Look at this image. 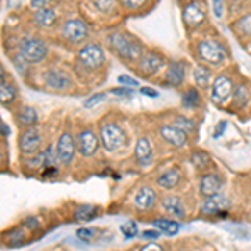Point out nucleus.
Masks as SVG:
<instances>
[{
  "instance_id": "nucleus-1",
  "label": "nucleus",
  "mask_w": 251,
  "mask_h": 251,
  "mask_svg": "<svg viewBox=\"0 0 251 251\" xmlns=\"http://www.w3.org/2000/svg\"><path fill=\"white\" fill-rule=\"evenodd\" d=\"M107 46L121 59L134 62L143 57V44L127 32H112L107 35Z\"/></svg>"
},
{
  "instance_id": "nucleus-2",
  "label": "nucleus",
  "mask_w": 251,
  "mask_h": 251,
  "mask_svg": "<svg viewBox=\"0 0 251 251\" xmlns=\"http://www.w3.org/2000/svg\"><path fill=\"white\" fill-rule=\"evenodd\" d=\"M126 139H127V136L119 124L107 123L100 127V143L107 152H117L119 149H123Z\"/></svg>"
},
{
  "instance_id": "nucleus-3",
  "label": "nucleus",
  "mask_w": 251,
  "mask_h": 251,
  "mask_svg": "<svg viewBox=\"0 0 251 251\" xmlns=\"http://www.w3.org/2000/svg\"><path fill=\"white\" fill-rule=\"evenodd\" d=\"M198 55L201 57V60L211 64V66H220L228 57V52H226L225 46L218 40L204 39L198 44Z\"/></svg>"
},
{
  "instance_id": "nucleus-4",
  "label": "nucleus",
  "mask_w": 251,
  "mask_h": 251,
  "mask_svg": "<svg viewBox=\"0 0 251 251\" xmlns=\"http://www.w3.org/2000/svg\"><path fill=\"white\" fill-rule=\"evenodd\" d=\"M20 54L24 55L30 64H39L47 57L49 49L46 46L44 40H40L37 37H24L19 44Z\"/></svg>"
},
{
  "instance_id": "nucleus-5",
  "label": "nucleus",
  "mask_w": 251,
  "mask_h": 251,
  "mask_svg": "<svg viewBox=\"0 0 251 251\" xmlns=\"http://www.w3.org/2000/svg\"><path fill=\"white\" fill-rule=\"evenodd\" d=\"M79 62L87 71H97L106 62L104 49L99 44H87V46H84L79 50Z\"/></svg>"
},
{
  "instance_id": "nucleus-6",
  "label": "nucleus",
  "mask_w": 251,
  "mask_h": 251,
  "mask_svg": "<svg viewBox=\"0 0 251 251\" xmlns=\"http://www.w3.org/2000/svg\"><path fill=\"white\" fill-rule=\"evenodd\" d=\"M60 35L69 44H80L89 37V27L84 20L80 19H71L60 29Z\"/></svg>"
},
{
  "instance_id": "nucleus-7",
  "label": "nucleus",
  "mask_w": 251,
  "mask_h": 251,
  "mask_svg": "<svg viewBox=\"0 0 251 251\" xmlns=\"http://www.w3.org/2000/svg\"><path fill=\"white\" fill-rule=\"evenodd\" d=\"M40 144H42V136L35 126L25 127L19 137V149L24 156H35L39 154Z\"/></svg>"
},
{
  "instance_id": "nucleus-8",
  "label": "nucleus",
  "mask_w": 251,
  "mask_h": 251,
  "mask_svg": "<svg viewBox=\"0 0 251 251\" xmlns=\"http://www.w3.org/2000/svg\"><path fill=\"white\" fill-rule=\"evenodd\" d=\"M75 152H77V144H75L74 137H72L69 132H64L60 134L57 146H55V154H57V161L62 166H69L72 164L75 157Z\"/></svg>"
},
{
  "instance_id": "nucleus-9",
  "label": "nucleus",
  "mask_w": 251,
  "mask_h": 251,
  "mask_svg": "<svg viewBox=\"0 0 251 251\" xmlns=\"http://www.w3.org/2000/svg\"><path fill=\"white\" fill-rule=\"evenodd\" d=\"M75 144H77V152L84 157L94 156L99 149V139L92 129H82L75 137Z\"/></svg>"
},
{
  "instance_id": "nucleus-10",
  "label": "nucleus",
  "mask_w": 251,
  "mask_h": 251,
  "mask_svg": "<svg viewBox=\"0 0 251 251\" xmlns=\"http://www.w3.org/2000/svg\"><path fill=\"white\" fill-rule=\"evenodd\" d=\"M231 96H233V80L225 74L218 75L211 86V99L216 104H226Z\"/></svg>"
},
{
  "instance_id": "nucleus-11",
  "label": "nucleus",
  "mask_w": 251,
  "mask_h": 251,
  "mask_svg": "<svg viewBox=\"0 0 251 251\" xmlns=\"http://www.w3.org/2000/svg\"><path fill=\"white\" fill-rule=\"evenodd\" d=\"M161 137L173 148H184L188 144V132L177 126H161Z\"/></svg>"
},
{
  "instance_id": "nucleus-12",
  "label": "nucleus",
  "mask_w": 251,
  "mask_h": 251,
  "mask_svg": "<svg viewBox=\"0 0 251 251\" xmlns=\"http://www.w3.org/2000/svg\"><path fill=\"white\" fill-rule=\"evenodd\" d=\"M44 80H46V86L54 89V91H66L72 86L71 75L67 72L60 71V69H50V71L46 72L44 75Z\"/></svg>"
},
{
  "instance_id": "nucleus-13",
  "label": "nucleus",
  "mask_w": 251,
  "mask_h": 251,
  "mask_svg": "<svg viewBox=\"0 0 251 251\" xmlns=\"http://www.w3.org/2000/svg\"><path fill=\"white\" fill-rule=\"evenodd\" d=\"M228 206V200L225 196H221V194L206 198L204 203L201 204V214H204V216H225Z\"/></svg>"
},
{
  "instance_id": "nucleus-14",
  "label": "nucleus",
  "mask_w": 251,
  "mask_h": 251,
  "mask_svg": "<svg viewBox=\"0 0 251 251\" xmlns=\"http://www.w3.org/2000/svg\"><path fill=\"white\" fill-rule=\"evenodd\" d=\"M223 188V179L220 174L216 173H208L201 176L200 181V193L203 194L204 198H213L218 196Z\"/></svg>"
},
{
  "instance_id": "nucleus-15",
  "label": "nucleus",
  "mask_w": 251,
  "mask_h": 251,
  "mask_svg": "<svg viewBox=\"0 0 251 251\" xmlns=\"http://www.w3.org/2000/svg\"><path fill=\"white\" fill-rule=\"evenodd\" d=\"M164 66V57L161 54H157V52H148V54H144L143 57H141V64H139V72L146 77H149V75L156 74V72H159L161 69Z\"/></svg>"
},
{
  "instance_id": "nucleus-16",
  "label": "nucleus",
  "mask_w": 251,
  "mask_h": 251,
  "mask_svg": "<svg viewBox=\"0 0 251 251\" xmlns=\"http://www.w3.org/2000/svg\"><path fill=\"white\" fill-rule=\"evenodd\" d=\"M183 19L188 27H200L201 24L206 20V12L201 2H191L184 7L183 12Z\"/></svg>"
},
{
  "instance_id": "nucleus-17",
  "label": "nucleus",
  "mask_w": 251,
  "mask_h": 251,
  "mask_svg": "<svg viewBox=\"0 0 251 251\" xmlns=\"http://www.w3.org/2000/svg\"><path fill=\"white\" fill-rule=\"evenodd\" d=\"M161 206H163V209L169 216L176 218V220H184L186 218V208H184V203L181 201V198L168 194V196L163 198Z\"/></svg>"
},
{
  "instance_id": "nucleus-18",
  "label": "nucleus",
  "mask_w": 251,
  "mask_h": 251,
  "mask_svg": "<svg viewBox=\"0 0 251 251\" xmlns=\"http://www.w3.org/2000/svg\"><path fill=\"white\" fill-rule=\"evenodd\" d=\"M156 201H157V194L154 189L149 188V186H143L134 196V206L137 209H141V211L151 209L152 206L156 204Z\"/></svg>"
},
{
  "instance_id": "nucleus-19",
  "label": "nucleus",
  "mask_w": 251,
  "mask_h": 251,
  "mask_svg": "<svg viewBox=\"0 0 251 251\" xmlns=\"http://www.w3.org/2000/svg\"><path fill=\"white\" fill-rule=\"evenodd\" d=\"M184 62H179V60H171L168 64V69H166V75L164 80L173 87H179L184 80Z\"/></svg>"
},
{
  "instance_id": "nucleus-20",
  "label": "nucleus",
  "mask_w": 251,
  "mask_h": 251,
  "mask_svg": "<svg viewBox=\"0 0 251 251\" xmlns=\"http://www.w3.org/2000/svg\"><path fill=\"white\" fill-rule=\"evenodd\" d=\"M134 157L141 166H149L154 159V152H152L151 143L148 137H139L134 148Z\"/></svg>"
},
{
  "instance_id": "nucleus-21",
  "label": "nucleus",
  "mask_w": 251,
  "mask_h": 251,
  "mask_svg": "<svg viewBox=\"0 0 251 251\" xmlns=\"http://www.w3.org/2000/svg\"><path fill=\"white\" fill-rule=\"evenodd\" d=\"M181 177H183V174L177 168H169L166 169L164 173H161L159 176H157V186L163 189H174L177 184L181 183Z\"/></svg>"
},
{
  "instance_id": "nucleus-22",
  "label": "nucleus",
  "mask_w": 251,
  "mask_h": 251,
  "mask_svg": "<svg viewBox=\"0 0 251 251\" xmlns=\"http://www.w3.org/2000/svg\"><path fill=\"white\" fill-rule=\"evenodd\" d=\"M100 214V208L96 204H82L74 211V220L79 223H87L96 220Z\"/></svg>"
},
{
  "instance_id": "nucleus-23",
  "label": "nucleus",
  "mask_w": 251,
  "mask_h": 251,
  "mask_svg": "<svg viewBox=\"0 0 251 251\" xmlns=\"http://www.w3.org/2000/svg\"><path fill=\"white\" fill-rule=\"evenodd\" d=\"M34 22L37 24L39 27H52L55 22H57V12L52 9V7H47V9L35 10V14H34Z\"/></svg>"
},
{
  "instance_id": "nucleus-24",
  "label": "nucleus",
  "mask_w": 251,
  "mask_h": 251,
  "mask_svg": "<svg viewBox=\"0 0 251 251\" xmlns=\"http://www.w3.org/2000/svg\"><path fill=\"white\" fill-rule=\"evenodd\" d=\"M17 99V89L5 79V71L2 69V82H0V100L2 104H12Z\"/></svg>"
},
{
  "instance_id": "nucleus-25",
  "label": "nucleus",
  "mask_w": 251,
  "mask_h": 251,
  "mask_svg": "<svg viewBox=\"0 0 251 251\" xmlns=\"http://www.w3.org/2000/svg\"><path fill=\"white\" fill-rule=\"evenodd\" d=\"M152 225L159 229L161 233H166L169 236H174V234L179 233V223L174 221V220H168V218H157V220L152 221Z\"/></svg>"
},
{
  "instance_id": "nucleus-26",
  "label": "nucleus",
  "mask_w": 251,
  "mask_h": 251,
  "mask_svg": "<svg viewBox=\"0 0 251 251\" xmlns=\"http://www.w3.org/2000/svg\"><path fill=\"white\" fill-rule=\"evenodd\" d=\"M87 3L102 15H112L116 12V0H87Z\"/></svg>"
},
{
  "instance_id": "nucleus-27",
  "label": "nucleus",
  "mask_w": 251,
  "mask_h": 251,
  "mask_svg": "<svg viewBox=\"0 0 251 251\" xmlns=\"http://www.w3.org/2000/svg\"><path fill=\"white\" fill-rule=\"evenodd\" d=\"M193 77L198 87L206 89L209 86V80H211V72H209V69L206 66H196L193 72Z\"/></svg>"
},
{
  "instance_id": "nucleus-28",
  "label": "nucleus",
  "mask_w": 251,
  "mask_h": 251,
  "mask_svg": "<svg viewBox=\"0 0 251 251\" xmlns=\"http://www.w3.org/2000/svg\"><path fill=\"white\" fill-rule=\"evenodd\" d=\"M20 126L24 127H32L35 123H37V112H35L34 107H22V111H19V116H17Z\"/></svg>"
},
{
  "instance_id": "nucleus-29",
  "label": "nucleus",
  "mask_w": 251,
  "mask_h": 251,
  "mask_svg": "<svg viewBox=\"0 0 251 251\" xmlns=\"http://www.w3.org/2000/svg\"><path fill=\"white\" fill-rule=\"evenodd\" d=\"M201 104V96H200V92H198V89H188V91H184V94H183V106L184 107H189V109H193V107H198Z\"/></svg>"
},
{
  "instance_id": "nucleus-30",
  "label": "nucleus",
  "mask_w": 251,
  "mask_h": 251,
  "mask_svg": "<svg viewBox=\"0 0 251 251\" xmlns=\"http://www.w3.org/2000/svg\"><path fill=\"white\" fill-rule=\"evenodd\" d=\"M209 154L208 152H204V151H196V152H193L191 154V163L196 166V169H204V168H208V164H209Z\"/></svg>"
},
{
  "instance_id": "nucleus-31",
  "label": "nucleus",
  "mask_w": 251,
  "mask_h": 251,
  "mask_svg": "<svg viewBox=\"0 0 251 251\" xmlns=\"http://www.w3.org/2000/svg\"><path fill=\"white\" fill-rule=\"evenodd\" d=\"M234 104L238 107H245L248 104V89L245 86H238L234 89Z\"/></svg>"
},
{
  "instance_id": "nucleus-32",
  "label": "nucleus",
  "mask_w": 251,
  "mask_h": 251,
  "mask_svg": "<svg viewBox=\"0 0 251 251\" xmlns=\"http://www.w3.org/2000/svg\"><path fill=\"white\" fill-rule=\"evenodd\" d=\"M27 233H24L22 229H14V231L9 233V236H7V241H9L10 246H20L24 245V243L27 241Z\"/></svg>"
},
{
  "instance_id": "nucleus-33",
  "label": "nucleus",
  "mask_w": 251,
  "mask_h": 251,
  "mask_svg": "<svg viewBox=\"0 0 251 251\" xmlns=\"http://www.w3.org/2000/svg\"><path fill=\"white\" fill-rule=\"evenodd\" d=\"M121 231L124 233V236L126 238H134L137 236V233H139V229H137V225L136 223H132V221H127V223H124L123 226H121Z\"/></svg>"
},
{
  "instance_id": "nucleus-34",
  "label": "nucleus",
  "mask_w": 251,
  "mask_h": 251,
  "mask_svg": "<svg viewBox=\"0 0 251 251\" xmlns=\"http://www.w3.org/2000/svg\"><path fill=\"white\" fill-rule=\"evenodd\" d=\"M99 229L96 228H80L77 229V238H80L82 241H92L97 236Z\"/></svg>"
},
{
  "instance_id": "nucleus-35",
  "label": "nucleus",
  "mask_w": 251,
  "mask_h": 251,
  "mask_svg": "<svg viewBox=\"0 0 251 251\" xmlns=\"http://www.w3.org/2000/svg\"><path fill=\"white\" fill-rule=\"evenodd\" d=\"M12 62H14V66H15V69H17L19 72H24L25 74L27 72V69H29V60H27L25 57H24L22 54H19V55H15L14 59H12Z\"/></svg>"
},
{
  "instance_id": "nucleus-36",
  "label": "nucleus",
  "mask_w": 251,
  "mask_h": 251,
  "mask_svg": "<svg viewBox=\"0 0 251 251\" xmlns=\"http://www.w3.org/2000/svg\"><path fill=\"white\" fill-rule=\"evenodd\" d=\"M176 126L177 127H181L183 131H186V132H191V131H194V123L191 119H186V117H177L176 119Z\"/></svg>"
},
{
  "instance_id": "nucleus-37",
  "label": "nucleus",
  "mask_w": 251,
  "mask_h": 251,
  "mask_svg": "<svg viewBox=\"0 0 251 251\" xmlns=\"http://www.w3.org/2000/svg\"><path fill=\"white\" fill-rule=\"evenodd\" d=\"M106 99V94H102V92H99V94H94V96H91L89 99L84 102V106H86L87 109H92L94 106H97L99 102H102V100Z\"/></svg>"
},
{
  "instance_id": "nucleus-38",
  "label": "nucleus",
  "mask_w": 251,
  "mask_h": 251,
  "mask_svg": "<svg viewBox=\"0 0 251 251\" xmlns=\"http://www.w3.org/2000/svg\"><path fill=\"white\" fill-rule=\"evenodd\" d=\"M119 2L123 3V7H126V9L136 10V9H141L148 0H119Z\"/></svg>"
},
{
  "instance_id": "nucleus-39",
  "label": "nucleus",
  "mask_w": 251,
  "mask_h": 251,
  "mask_svg": "<svg viewBox=\"0 0 251 251\" xmlns=\"http://www.w3.org/2000/svg\"><path fill=\"white\" fill-rule=\"evenodd\" d=\"M54 2H59V0H30V7L34 10H40V9H47Z\"/></svg>"
},
{
  "instance_id": "nucleus-40",
  "label": "nucleus",
  "mask_w": 251,
  "mask_h": 251,
  "mask_svg": "<svg viewBox=\"0 0 251 251\" xmlns=\"http://www.w3.org/2000/svg\"><path fill=\"white\" fill-rule=\"evenodd\" d=\"M119 84H123L124 87H137L139 86V82H137L136 79H132V77H129V75H119Z\"/></svg>"
},
{
  "instance_id": "nucleus-41",
  "label": "nucleus",
  "mask_w": 251,
  "mask_h": 251,
  "mask_svg": "<svg viewBox=\"0 0 251 251\" xmlns=\"http://www.w3.org/2000/svg\"><path fill=\"white\" fill-rule=\"evenodd\" d=\"M211 3H213L214 15H216L218 19H221V15H223V0H211Z\"/></svg>"
},
{
  "instance_id": "nucleus-42",
  "label": "nucleus",
  "mask_w": 251,
  "mask_h": 251,
  "mask_svg": "<svg viewBox=\"0 0 251 251\" xmlns=\"http://www.w3.org/2000/svg\"><path fill=\"white\" fill-rule=\"evenodd\" d=\"M112 94H116V96H124V97H131V96H132V87L112 89Z\"/></svg>"
},
{
  "instance_id": "nucleus-43",
  "label": "nucleus",
  "mask_w": 251,
  "mask_h": 251,
  "mask_svg": "<svg viewBox=\"0 0 251 251\" xmlns=\"http://www.w3.org/2000/svg\"><path fill=\"white\" fill-rule=\"evenodd\" d=\"M139 251H164V250H163V246L157 245V243H149V245L143 246Z\"/></svg>"
},
{
  "instance_id": "nucleus-44",
  "label": "nucleus",
  "mask_w": 251,
  "mask_h": 251,
  "mask_svg": "<svg viewBox=\"0 0 251 251\" xmlns=\"http://www.w3.org/2000/svg\"><path fill=\"white\" fill-rule=\"evenodd\" d=\"M141 236H143V238H154V240H156V238L159 236V233H157V231H151V229H149V231H144L143 234H141Z\"/></svg>"
},
{
  "instance_id": "nucleus-45",
  "label": "nucleus",
  "mask_w": 251,
  "mask_h": 251,
  "mask_svg": "<svg viewBox=\"0 0 251 251\" xmlns=\"http://www.w3.org/2000/svg\"><path fill=\"white\" fill-rule=\"evenodd\" d=\"M141 94L151 96V97H157V92L152 91V89H141Z\"/></svg>"
},
{
  "instance_id": "nucleus-46",
  "label": "nucleus",
  "mask_w": 251,
  "mask_h": 251,
  "mask_svg": "<svg viewBox=\"0 0 251 251\" xmlns=\"http://www.w3.org/2000/svg\"><path fill=\"white\" fill-rule=\"evenodd\" d=\"M9 134H10V129H9V126H7V124L2 121V137H7Z\"/></svg>"
}]
</instances>
